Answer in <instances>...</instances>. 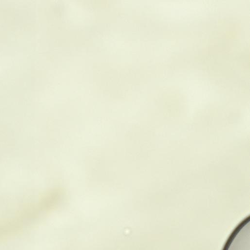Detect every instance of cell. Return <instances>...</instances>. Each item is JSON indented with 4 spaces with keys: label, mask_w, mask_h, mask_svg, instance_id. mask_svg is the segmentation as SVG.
<instances>
[{
    "label": "cell",
    "mask_w": 250,
    "mask_h": 250,
    "mask_svg": "<svg viewBox=\"0 0 250 250\" xmlns=\"http://www.w3.org/2000/svg\"><path fill=\"white\" fill-rule=\"evenodd\" d=\"M222 250H250V217L248 215L233 229Z\"/></svg>",
    "instance_id": "1"
}]
</instances>
